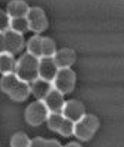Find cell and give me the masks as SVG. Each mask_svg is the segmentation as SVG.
Listing matches in <instances>:
<instances>
[{
  "mask_svg": "<svg viewBox=\"0 0 124 147\" xmlns=\"http://www.w3.org/2000/svg\"><path fill=\"white\" fill-rule=\"evenodd\" d=\"M39 59L28 52L20 57L16 63L15 73L21 81L29 84L39 77Z\"/></svg>",
  "mask_w": 124,
  "mask_h": 147,
  "instance_id": "6da1fadb",
  "label": "cell"
},
{
  "mask_svg": "<svg viewBox=\"0 0 124 147\" xmlns=\"http://www.w3.org/2000/svg\"><path fill=\"white\" fill-rule=\"evenodd\" d=\"M100 126L97 117L92 114H85L78 121L75 123L73 135L82 141L91 139Z\"/></svg>",
  "mask_w": 124,
  "mask_h": 147,
  "instance_id": "7a4b0ae2",
  "label": "cell"
},
{
  "mask_svg": "<svg viewBox=\"0 0 124 147\" xmlns=\"http://www.w3.org/2000/svg\"><path fill=\"white\" fill-rule=\"evenodd\" d=\"M50 113L43 100L36 101L29 104L26 109L25 117L27 122L33 126H38L46 121Z\"/></svg>",
  "mask_w": 124,
  "mask_h": 147,
  "instance_id": "3957f363",
  "label": "cell"
},
{
  "mask_svg": "<svg viewBox=\"0 0 124 147\" xmlns=\"http://www.w3.org/2000/svg\"><path fill=\"white\" fill-rule=\"evenodd\" d=\"M76 82V75L73 69H59L52 82L53 87L63 95L73 91Z\"/></svg>",
  "mask_w": 124,
  "mask_h": 147,
  "instance_id": "277c9868",
  "label": "cell"
},
{
  "mask_svg": "<svg viewBox=\"0 0 124 147\" xmlns=\"http://www.w3.org/2000/svg\"><path fill=\"white\" fill-rule=\"evenodd\" d=\"M26 17L29 22V30L35 33H42L48 28V18L44 10L40 7H30Z\"/></svg>",
  "mask_w": 124,
  "mask_h": 147,
  "instance_id": "5b68a950",
  "label": "cell"
},
{
  "mask_svg": "<svg viewBox=\"0 0 124 147\" xmlns=\"http://www.w3.org/2000/svg\"><path fill=\"white\" fill-rule=\"evenodd\" d=\"M61 114L64 117L76 123L85 115V108L83 103L77 100H70L66 101Z\"/></svg>",
  "mask_w": 124,
  "mask_h": 147,
  "instance_id": "8992f818",
  "label": "cell"
},
{
  "mask_svg": "<svg viewBox=\"0 0 124 147\" xmlns=\"http://www.w3.org/2000/svg\"><path fill=\"white\" fill-rule=\"evenodd\" d=\"M5 52L13 55L21 51L25 45V40L22 34L12 30H7L4 33Z\"/></svg>",
  "mask_w": 124,
  "mask_h": 147,
  "instance_id": "52a82bcc",
  "label": "cell"
},
{
  "mask_svg": "<svg viewBox=\"0 0 124 147\" xmlns=\"http://www.w3.org/2000/svg\"><path fill=\"white\" fill-rule=\"evenodd\" d=\"M59 69L53 57H42L39 59L38 77L41 78L52 83Z\"/></svg>",
  "mask_w": 124,
  "mask_h": 147,
  "instance_id": "ba28073f",
  "label": "cell"
},
{
  "mask_svg": "<svg viewBox=\"0 0 124 147\" xmlns=\"http://www.w3.org/2000/svg\"><path fill=\"white\" fill-rule=\"evenodd\" d=\"M43 101L50 113H61L63 107L66 102L64 95L54 88H52Z\"/></svg>",
  "mask_w": 124,
  "mask_h": 147,
  "instance_id": "9c48e42d",
  "label": "cell"
},
{
  "mask_svg": "<svg viewBox=\"0 0 124 147\" xmlns=\"http://www.w3.org/2000/svg\"><path fill=\"white\" fill-rule=\"evenodd\" d=\"M53 59L59 69L69 68L75 62L76 55L73 49L63 48L57 51Z\"/></svg>",
  "mask_w": 124,
  "mask_h": 147,
  "instance_id": "30bf717a",
  "label": "cell"
},
{
  "mask_svg": "<svg viewBox=\"0 0 124 147\" xmlns=\"http://www.w3.org/2000/svg\"><path fill=\"white\" fill-rule=\"evenodd\" d=\"M30 92L37 100H43L53 87L52 83L38 77L30 85Z\"/></svg>",
  "mask_w": 124,
  "mask_h": 147,
  "instance_id": "8fae6325",
  "label": "cell"
},
{
  "mask_svg": "<svg viewBox=\"0 0 124 147\" xmlns=\"http://www.w3.org/2000/svg\"><path fill=\"white\" fill-rule=\"evenodd\" d=\"M30 7L23 1H12L7 4V13L10 18L26 17Z\"/></svg>",
  "mask_w": 124,
  "mask_h": 147,
  "instance_id": "7c38bea8",
  "label": "cell"
},
{
  "mask_svg": "<svg viewBox=\"0 0 124 147\" xmlns=\"http://www.w3.org/2000/svg\"><path fill=\"white\" fill-rule=\"evenodd\" d=\"M30 93L29 83L20 80L8 95L15 101L22 102L28 98Z\"/></svg>",
  "mask_w": 124,
  "mask_h": 147,
  "instance_id": "4fadbf2b",
  "label": "cell"
},
{
  "mask_svg": "<svg viewBox=\"0 0 124 147\" xmlns=\"http://www.w3.org/2000/svg\"><path fill=\"white\" fill-rule=\"evenodd\" d=\"M16 63L13 55L7 52L0 54V73L3 74L14 73Z\"/></svg>",
  "mask_w": 124,
  "mask_h": 147,
  "instance_id": "5bb4252c",
  "label": "cell"
},
{
  "mask_svg": "<svg viewBox=\"0 0 124 147\" xmlns=\"http://www.w3.org/2000/svg\"><path fill=\"white\" fill-rule=\"evenodd\" d=\"M20 81L15 72L3 74L0 80V88L3 92L9 94Z\"/></svg>",
  "mask_w": 124,
  "mask_h": 147,
  "instance_id": "9a60e30c",
  "label": "cell"
},
{
  "mask_svg": "<svg viewBox=\"0 0 124 147\" xmlns=\"http://www.w3.org/2000/svg\"><path fill=\"white\" fill-rule=\"evenodd\" d=\"M42 40L43 37L38 35L32 37L27 44V52L38 58H41L42 57Z\"/></svg>",
  "mask_w": 124,
  "mask_h": 147,
  "instance_id": "2e32d148",
  "label": "cell"
},
{
  "mask_svg": "<svg viewBox=\"0 0 124 147\" xmlns=\"http://www.w3.org/2000/svg\"><path fill=\"white\" fill-rule=\"evenodd\" d=\"M10 29L23 34L29 30V22L26 17L11 18Z\"/></svg>",
  "mask_w": 124,
  "mask_h": 147,
  "instance_id": "e0dca14e",
  "label": "cell"
},
{
  "mask_svg": "<svg viewBox=\"0 0 124 147\" xmlns=\"http://www.w3.org/2000/svg\"><path fill=\"white\" fill-rule=\"evenodd\" d=\"M65 119L61 113H50L46 120L48 127L52 131L58 132Z\"/></svg>",
  "mask_w": 124,
  "mask_h": 147,
  "instance_id": "ac0fdd59",
  "label": "cell"
},
{
  "mask_svg": "<svg viewBox=\"0 0 124 147\" xmlns=\"http://www.w3.org/2000/svg\"><path fill=\"white\" fill-rule=\"evenodd\" d=\"M30 139L28 136L22 132L16 133L11 138V147H29Z\"/></svg>",
  "mask_w": 124,
  "mask_h": 147,
  "instance_id": "d6986e66",
  "label": "cell"
},
{
  "mask_svg": "<svg viewBox=\"0 0 124 147\" xmlns=\"http://www.w3.org/2000/svg\"><path fill=\"white\" fill-rule=\"evenodd\" d=\"M42 51V57H53L57 52L55 41L48 37H43Z\"/></svg>",
  "mask_w": 124,
  "mask_h": 147,
  "instance_id": "ffe728a7",
  "label": "cell"
},
{
  "mask_svg": "<svg viewBox=\"0 0 124 147\" xmlns=\"http://www.w3.org/2000/svg\"><path fill=\"white\" fill-rule=\"evenodd\" d=\"M75 123L65 118L58 132L65 137H69L73 135Z\"/></svg>",
  "mask_w": 124,
  "mask_h": 147,
  "instance_id": "44dd1931",
  "label": "cell"
},
{
  "mask_svg": "<svg viewBox=\"0 0 124 147\" xmlns=\"http://www.w3.org/2000/svg\"><path fill=\"white\" fill-rule=\"evenodd\" d=\"M11 18L7 12L0 11V32L4 33L10 29Z\"/></svg>",
  "mask_w": 124,
  "mask_h": 147,
  "instance_id": "7402d4cb",
  "label": "cell"
},
{
  "mask_svg": "<svg viewBox=\"0 0 124 147\" xmlns=\"http://www.w3.org/2000/svg\"><path fill=\"white\" fill-rule=\"evenodd\" d=\"M46 140L41 137H36L30 140L29 147H45Z\"/></svg>",
  "mask_w": 124,
  "mask_h": 147,
  "instance_id": "603a6c76",
  "label": "cell"
},
{
  "mask_svg": "<svg viewBox=\"0 0 124 147\" xmlns=\"http://www.w3.org/2000/svg\"><path fill=\"white\" fill-rule=\"evenodd\" d=\"M45 147H63L58 140L55 139L46 140Z\"/></svg>",
  "mask_w": 124,
  "mask_h": 147,
  "instance_id": "cb8c5ba5",
  "label": "cell"
},
{
  "mask_svg": "<svg viewBox=\"0 0 124 147\" xmlns=\"http://www.w3.org/2000/svg\"><path fill=\"white\" fill-rule=\"evenodd\" d=\"M5 52V45L4 33L0 32V54Z\"/></svg>",
  "mask_w": 124,
  "mask_h": 147,
  "instance_id": "d4e9b609",
  "label": "cell"
},
{
  "mask_svg": "<svg viewBox=\"0 0 124 147\" xmlns=\"http://www.w3.org/2000/svg\"><path fill=\"white\" fill-rule=\"evenodd\" d=\"M63 147H83L80 144L77 143L76 142H71L68 144H67L66 146Z\"/></svg>",
  "mask_w": 124,
  "mask_h": 147,
  "instance_id": "484cf974",
  "label": "cell"
}]
</instances>
